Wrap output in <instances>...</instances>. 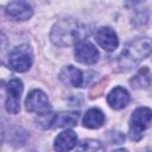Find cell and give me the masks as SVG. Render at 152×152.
<instances>
[{
    "instance_id": "8",
    "label": "cell",
    "mask_w": 152,
    "mask_h": 152,
    "mask_svg": "<svg viewBox=\"0 0 152 152\" xmlns=\"http://www.w3.org/2000/svg\"><path fill=\"white\" fill-rule=\"evenodd\" d=\"M6 13L14 20H27L32 17L33 10L26 1H11L6 6Z\"/></svg>"
},
{
    "instance_id": "7",
    "label": "cell",
    "mask_w": 152,
    "mask_h": 152,
    "mask_svg": "<svg viewBox=\"0 0 152 152\" xmlns=\"http://www.w3.org/2000/svg\"><path fill=\"white\" fill-rule=\"evenodd\" d=\"M100 53L97 49L89 42L82 40L75 45V58L82 64H95L99 61Z\"/></svg>"
},
{
    "instance_id": "4",
    "label": "cell",
    "mask_w": 152,
    "mask_h": 152,
    "mask_svg": "<svg viewBox=\"0 0 152 152\" xmlns=\"http://www.w3.org/2000/svg\"><path fill=\"white\" fill-rule=\"evenodd\" d=\"M32 62H33L32 50L27 44H21L14 48L8 56L10 66L18 72L27 71L31 68Z\"/></svg>"
},
{
    "instance_id": "9",
    "label": "cell",
    "mask_w": 152,
    "mask_h": 152,
    "mask_svg": "<svg viewBox=\"0 0 152 152\" xmlns=\"http://www.w3.org/2000/svg\"><path fill=\"white\" fill-rule=\"evenodd\" d=\"M96 40L99 45L106 51H113L119 45L116 33L110 27H101L96 32Z\"/></svg>"
},
{
    "instance_id": "12",
    "label": "cell",
    "mask_w": 152,
    "mask_h": 152,
    "mask_svg": "<svg viewBox=\"0 0 152 152\" xmlns=\"http://www.w3.org/2000/svg\"><path fill=\"white\" fill-rule=\"evenodd\" d=\"M131 96L128 91L122 87H115L107 96L108 104L114 109H121L129 103Z\"/></svg>"
},
{
    "instance_id": "11",
    "label": "cell",
    "mask_w": 152,
    "mask_h": 152,
    "mask_svg": "<svg viewBox=\"0 0 152 152\" xmlns=\"http://www.w3.org/2000/svg\"><path fill=\"white\" fill-rule=\"evenodd\" d=\"M77 144V135L74 131L71 129H66L61 132L56 139H55V144H53V148L57 152H68L70 150H72Z\"/></svg>"
},
{
    "instance_id": "10",
    "label": "cell",
    "mask_w": 152,
    "mask_h": 152,
    "mask_svg": "<svg viewBox=\"0 0 152 152\" xmlns=\"http://www.w3.org/2000/svg\"><path fill=\"white\" fill-rule=\"evenodd\" d=\"M59 78L61 81L70 87H82L84 83V78H83V74L80 69L72 66V65H66L62 69V71L59 72Z\"/></svg>"
},
{
    "instance_id": "17",
    "label": "cell",
    "mask_w": 152,
    "mask_h": 152,
    "mask_svg": "<svg viewBox=\"0 0 152 152\" xmlns=\"http://www.w3.org/2000/svg\"><path fill=\"white\" fill-rule=\"evenodd\" d=\"M125 140V135L121 132H112L110 133V142L112 144H121Z\"/></svg>"
},
{
    "instance_id": "18",
    "label": "cell",
    "mask_w": 152,
    "mask_h": 152,
    "mask_svg": "<svg viewBox=\"0 0 152 152\" xmlns=\"http://www.w3.org/2000/svg\"><path fill=\"white\" fill-rule=\"evenodd\" d=\"M113 152H128L126 148H118V150H115V151H113Z\"/></svg>"
},
{
    "instance_id": "16",
    "label": "cell",
    "mask_w": 152,
    "mask_h": 152,
    "mask_svg": "<svg viewBox=\"0 0 152 152\" xmlns=\"http://www.w3.org/2000/svg\"><path fill=\"white\" fill-rule=\"evenodd\" d=\"M76 152H104V147L99 140L84 139L77 145Z\"/></svg>"
},
{
    "instance_id": "15",
    "label": "cell",
    "mask_w": 152,
    "mask_h": 152,
    "mask_svg": "<svg viewBox=\"0 0 152 152\" xmlns=\"http://www.w3.org/2000/svg\"><path fill=\"white\" fill-rule=\"evenodd\" d=\"M151 82H152V76H151V72L147 68L140 69L138 71V74L131 80V83L135 88H146L151 84Z\"/></svg>"
},
{
    "instance_id": "1",
    "label": "cell",
    "mask_w": 152,
    "mask_h": 152,
    "mask_svg": "<svg viewBox=\"0 0 152 152\" xmlns=\"http://www.w3.org/2000/svg\"><path fill=\"white\" fill-rule=\"evenodd\" d=\"M152 51V40L145 37H138L127 43L121 51L116 65L120 71H128L137 66Z\"/></svg>"
},
{
    "instance_id": "5",
    "label": "cell",
    "mask_w": 152,
    "mask_h": 152,
    "mask_svg": "<svg viewBox=\"0 0 152 152\" xmlns=\"http://www.w3.org/2000/svg\"><path fill=\"white\" fill-rule=\"evenodd\" d=\"M23 82L19 78H13L6 84V109L11 114H17L20 110V95L23 93Z\"/></svg>"
},
{
    "instance_id": "2",
    "label": "cell",
    "mask_w": 152,
    "mask_h": 152,
    "mask_svg": "<svg viewBox=\"0 0 152 152\" xmlns=\"http://www.w3.org/2000/svg\"><path fill=\"white\" fill-rule=\"evenodd\" d=\"M89 28L74 19H63L55 24L51 31V40L58 46H70L78 44L83 40L84 36H88Z\"/></svg>"
},
{
    "instance_id": "14",
    "label": "cell",
    "mask_w": 152,
    "mask_h": 152,
    "mask_svg": "<svg viewBox=\"0 0 152 152\" xmlns=\"http://www.w3.org/2000/svg\"><path fill=\"white\" fill-rule=\"evenodd\" d=\"M78 114L75 112H61V113H55V119H53V125L52 128L56 127H74L77 124Z\"/></svg>"
},
{
    "instance_id": "3",
    "label": "cell",
    "mask_w": 152,
    "mask_h": 152,
    "mask_svg": "<svg viewBox=\"0 0 152 152\" xmlns=\"http://www.w3.org/2000/svg\"><path fill=\"white\" fill-rule=\"evenodd\" d=\"M152 121V109L147 107L137 108L129 119V138L138 141L142 137V132L150 126Z\"/></svg>"
},
{
    "instance_id": "13",
    "label": "cell",
    "mask_w": 152,
    "mask_h": 152,
    "mask_svg": "<svg viewBox=\"0 0 152 152\" xmlns=\"http://www.w3.org/2000/svg\"><path fill=\"white\" fill-rule=\"evenodd\" d=\"M104 124V114L97 108H90L87 110L83 118V126L91 129H97Z\"/></svg>"
},
{
    "instance_id": "6",
    "label": "cell",
    "mask_w": 152,
    "mask_h": 152,
    "mask_svg": "<svg viewBox=\"0 0 152 152\" xmlns=\"http://www.w3.org/2000/svg\"><path fill=\"white\" fill-rule=\"evenodd\" d=\"M25 104H26V109L28 112L37 113L38 115L48 113L51 109V104H50L48 96L45 95V93H43L39 89H34L28 93Z\"/></svg>"
}]
</instances>
